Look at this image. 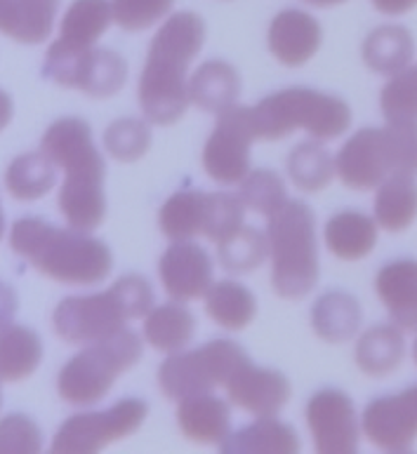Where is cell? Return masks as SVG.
Here are the masks:
<instances>
[{
	"label": "cell",
	"instance_id": "1",
	"mask_svg": "<svg viewBox=\"0 0 417 454\" xmlns=\"http://www.w3.org/2000/svg\"><path fill=\"white\" fill-rule=\"evenodd\" d=\"M206 43V21L177 12L158 28L139 78V106L153 125H172L189 109V67Z\"/></svg>",
	"mask_w": 417,
	"mask_h": 454
},
{
	"label": "cell",
	"instance_id": "2",
	"mask_svg": "<svg viewBox=\"0 0 417 454\" xmlns=\"http://www.w3.org/2000/svg\"><path fill=\"white\" fill-rule=\"evenodd\" d=\"M41 151L64 170L57 205L71 229H99L106 217V165L92 142V128L83 118H59L45 129Z\"/></svg>",
	"mask_w": 417,
	"mask_h": 454
},
{
	"label": "cell",
	"instance_id": "3",
	"mask_svg": "<svg viewBox=\"0 0 417 454\" xmlns=\"http://www.w3.org/2000/svg\"><path fill=\"white\" fill-rule=\"evenodd\" d=\"M17 257L64 285H99L114 269L109 245L85 231L57 229L41 217H21L10 231Z\"/></svg>",
	"mask_w": 417,
	"mask_h": 454
},
{
	"label": "cell",
	"instance_id": "4",
	"mask_svg": "<svg viewBox=\"0 0 417 454\" xmlns=\"http://www.w3.org/2000/svg\"><path fill=\"white\" fill-rule=\"evenodd\" d=\"M153 301L156 294L149 280L128 273L109 290L62 299L52 313V325L67 344H95L125 330L128 320L146 318Z\"/></svg>",
	"mask_w": 417,
	"mask_h": 454
},
{
	"label": "cell",
	"instance_id": "5",
	"mask_svg": "<svg viewBox=\"0 0 417 454\" xmlns=\"http://www.w3.org/2000/svg\"><path fill=\"white\" fill-rule=\"evenodd\" d=\"M255 139L279 142L304 129L316 142H333L351 125V109L342 97L311 88H286L250 106Z\"/></svg>",
	"mask_w": 417,
	"mask_h": 454
},
{
	"label": "cell",
	"instance_id": "6",
	"mask_svg": "<svg viewBox=\"0 0 417 454\" xmlns=\"http://www.w3.org/2000/svg\"><path fill=\"white\" fill-rule=\"evenodd\" d=\"M271 287L280 299H304L319 285L316 215L304 200H287L267 226Z\"/></svg>",
	"mask_w": 417,
	"mask_h": 454
},
{
	"label": "cell",
	"instance_id": "7",
	"mask_svg": "<svg viewBox=\"0 0 417 454\" xmlns=\"http://www.w3.org/2000/svg\"><path fill=\"white\" fill-rule=\"evenodd\" d=\"M335 172L354 191L377 189L394 172L417 176V128L358 129L335 156Z\"/></svg>",
	"mask_w": 417,
	"mask_h": 454
},
{
	"label": "cell",
	"instance_id": "8",
	"mask_svg": "<svg viewBox=\"0 0 417 454\" xmlns=\"http://www.w3.org/2000/svg\"><path fill=\"white\" fill-rule=\"evenodd\" d=\"M142 353V337L125 327L109 340L88 344L75 353L57 377V391L69 405L99 403L121 374L138 365Z\"/></svg>",
	"mask_w": 417,
	"mask_h": 454
},
{
	"label": "cell",
	"instance_id": "9",
	"mask_svg": "<svg viewBox=\"0 0 417 454\" xmlns=\"http://www.w3.org/2000/svg\"><path fill=\"white\" fill-rule=\"evenodd\" d=\"M246 360L250 356L236 341L212 340L193 351L170 353L158 370V384L170 400L210 394L219 384L224 387Z\"/></svg>",
	"mask_w": 417,
	"mask_h": 454
},
{
	"label": "cell",
	"instance_id": "10",
	"mask_svg": "<svg viewBox=\"0 0 417 454\" xmlns=\"http://www.w3.org/2000/svg\"><path fill=\"white\" fill-rule=\"evenodd\" d=\"M41 74L62 88L81 90L92 99H109L128 81V61L109 48L69 50L52 43Z\"/></svg>",
	"mask_w": 417,
	"mask_h": 454
},
{
	"label": "cell",
	"instance_id": "11",
	"mask_svg": "<svg viewBox=\"0 0 417 454\" xmlns=\"http://www.w3.org/2000/svg\"><path fill=\"white\" fill-rule=\"evenodd\" d=\"M142 398H123L102 412H81L64 421L48 454H99L106 445L135 434L146 419Z\"/></svg>",
	"mask_w": 417,
	"mask_h": 454
},
{
	"label": "cell",
	"instance_id": "12",
	"mask_svg": "<svg viewBox=\"0 0 417 454\" xmlns=\"http://www.w3.org/2000/svg\"><path fill=\"white\" fill-rule=\"evenodd\" d=\"M255 132L250 106H233L217 118L203 149V168L212 182L222 186L240 184L250 175V146Z\"/></svg>",
	"mask_w": 417,
	"mask_h": 454
},
{
	"label": "cell",
	"instance_id": "13",
	"mask_svg": "<svg viewBox=\"0 0 417 454\" xmlns=\"http://www.w3.org/2000/svg\"><path fill=\"white\" fill-rule=\"evenodd\" d=\"M307 424L316 454H356L361 427L356 407L340 388H321L307 403Z\"/></svg>",
	"mask_w": 417,
	"mask_h": 454
},
{
	"label": "cell",
	"instance_id": "14",
	"mask_svg": "<svg viewBox=\"0 0 417 454\" xmlns=\"http://www.w3.org/2000/svg\"><path fill=\"white\" fill-rule=\"evenodd\" d=\"M361 427L375 448L389 454L408 452L417 441V384L401 394L370 400Z\"/></svg>",
	"mask_w": 417,
	"mask_h": 454
},
{
	"label": "cell",
	"instance_id": "15",
	"mask_svg": "<svg viewBox=\"0 0 417 454\" xmlns=\"http://www.w3.org/2000/svg\"><path fill=\"white\" fill-rule=\"evenodd\" d=\"M226 395L233 405L262 417H276L290 400V381L283 372L271 367H257L253 360H246L224 384Z\"/></svg>",
	"mask_w": 417,
	"mask_h": 454
},
{
	"label": "cell",
	"instance_id": "16",
	"mask_svg": "<svg viewBox=\"0 0 417 454\" xmlns=\"http://www.w3.org/2000/svg\"><path fill=\"white\" fill-rule=\"evenodd\" d=\"M158 273L168 297L192 301L206 297L212 287V257L193 240H172L158 262Z\"/></svg>",
	"mask_w": 417,
	"mask_h": 454
},
{
	"label": "cell",
	"instance_id": "17",
	"mask_svg": "<svg viewBox=\"0 0 417 454\" xmlns=\"http://www.w3.org/2000/svg\"><path fill=\"white\" fill-rule=\"evenodd\" d=\"M321 41V24L304 10H283L269 24V52L283 67H304L319 52Z\"/></svg>",
	"mask_w": 417,
	"mask_h": 454
},
{
	"label": "cell",
	"instance_id": "18",
	"mask_svg": "<svg viewBox=\"0 0 417 454\" xmlns=\"http://www.w3.org/2000/svg\"><path fill=\"white\" fill-rule=\"evenodd\" d=\"M375 292L398 330L417 333V259H397L375 276Z\"/></svg>",
	"mask_w": 417,
	"mask_h": 454
},
{
	"label": "cell",
	"instance_id": "19",
	"mask_svg": "<svg viewBox=\"0 0 417 454\" xmlns=\"http://www.w3.org/2000/svg\"><path fill=\"white\" fill-rule=\"evenodd\" d=\"M240 97L239 71L222 59H208L193 71L189 81V99L206 114L222 115L233 109Z\"/></svg>",
	"mask_w": 417,
	"mask_h": 454
},
{
	"label": "cell",
	"instance_id": "20",
	"mask_svg": "<svg viewBox=\"0 0 417 454\" xmlns=\"http://www.w3.org/2000/svg\"><path fill=\"white\" fill-rule=\"evenodd\" d=\"M177 421L182 434L201 445L222 442L232 434L229 405H226V400L212 394L189 395V398L179 400Z\"/></svg>",
	"mask_w": 417,
	"mask_h": 454
},
{
	"label": "cell",
	"instance_id": "21",
	"mask_svg": "<svg viewBox=\"0 0 417 454\" xmlns=\"http://www.w3.org/2000/svg\"><path fill=\"white\" fill-rule=\"evenodd\" d=\"M219 454H300V435L276 417H262L226 435Z\"/></svg>",
	"mask_w": 417,
	"mask_h": 454
},
{
	"label": "cell",
	"instance_id": "22",
	"mask_svg": "<svg viewBox=\"0 0 417 454\" xmlns=\"http://www.w3.org/2000/svg\"><path fill=\"white\" fill-rule=\"evenodd\" d=\"M363 311L358 299L344 290H330L311 306V327L319 340L328 344H344L354 340L361 327Z\"/></svg>",
	"mask_w": 417,
	"mask_h": 454
},
{
	"label": "cell",
	"instance_id": "23",
	"mask_svg": "<svg viewBox=\"0 0 417 454\" xmlns=\"http://www.w3.org/2000/svg\"><path fill=\"white\" fill-rule=\"evenodd\" d=\"M326 247L342 262L368 257L377 245V222L358 210H342L326 222Z\"/></svg>",
	"mask_w": 417,
	"mask_h": 454
},
{
	"label": "cell",
	"instance_id": "24",
	"mask_svg": "<svg viewBox=\"0 0 417 454\" xmlns=\"http://www.w3.org/2000/svg\"><path fill=\"white\" fill-rule=\"evenodd\" d=\"M210 217V193L201 189L175 191L158 215V224L170 240H193L203 236Z\"/></svg>",
	"mask_w": 417,
	"mask_h": 454
},
{
	"label": "cell",
	"instance_id": "25",
	"mask_svg": "<svg viewBox=\"0 0 417 454\" xmlns=\"http://www.w3.org/2000/svg\"><path fill=\"white\" fill-rule=\"evenodd\" d=\"M417 219V176L394 172L377 186L375 222L389 233H404Z\"/></svg>",
	"mask_w": 417,
	"mask_h": 454
},
{
	"label": "cell",
	"instance_id": "26",
	"mask_svg": "<svg viewBox=\"0 0 417 454\" xmlns=\"http://www.w3.org/2000/svg\"><path fill=\"white\" fill-rule=\"evenodd\" d=\"M363 61L370 71L382 75H397L413 61L415 43L411 31L397 24H387L370 31L361 48Z\"/></svg>",
	"mask_w": 417,
	"mask_h": 454
},
{
	"label": "cell",
	"instance_id": "27",
	"mask_svg": "<svg viewBox=\"0 0 417 454\" xmlns=\"http://www.w3.org/2000/svg\"><path fill=\"white\" fill-rule=\"evenodd\" d=\"M114 20V7L109 0H74L59 27L57 45L69 50L95 48Z\"/></svg>",
	"mask_w": 417,
	"mask_h": 454
},
{
	"label": "cell",
	"instance_id": "28",
	"mask_svg": "<svg viewBox=\"0 0 417 454\" xmlns=\"http://www.w3.org/2000/svg\"><path fill=\"white\" fill-rule=\"evenodd\" d=\"M196 337V316L179 301L153 306L144 318V340L156 351L177 353Z\"/></svg>",
	"mask_w": 417,
	"mask_h": 454
},
{
	"label": "cell",
	"instance_id": "29",
	"mask_svg": "<svg viewBox=\"0 0 417 454\" xmlns=\"http://www.w3.org/2000/svg\"><path fill=\"white\" fill-rule=\"evenodd\" d=\"M43 341L27 325L0 327V381H24L38 370Z\"/></svg>",
	"mask_w": 417,
	"mask_h": 454
},
{
	"label": "cell",
	"instance_id": "30",
	"mask_svg": "<svg viewBox=\"0 0 417 454\" xmlns=\"http://www.w3.org/2000/svg\"><path fill=\"white\" fill-rule=\"evenodd\" d=\"M405 341L397 325H375L356 344V365L368 377H387L404 363Z\"/></svg>",
	"mask_w": 417,
	"mask_h": 454
},
{
	"label": "cell",
	"instance_id": "31",
	"mask_svg": "<svg viewBox=\"0 0 417 454\" xmlns=\"http://www.w3.org/2000/svg\"><path fill=\"white\" fill-rule=\"evenodd\" d=\"M206 313L224 330H246L257 316V299L239 280L212 283L206 294Z\"/></svg>",
	"mask_w": 417,
	"mask_h": 454
},
{
	"label": "cell",
	"instance_id": "32",
	"mask_svg": "<svg viewBox=\"0 0 417 454\" xmlns=\"http://www.w3.org/2000/svg\"><path fill=\"white\" fill-rule=\"evenodd\" d=\"M57 165L43 151L17 156L7 165L5 189L17 200H38L48 196L57 184Z\"/></svg>",
	"mask_w": 417,
	"mask_h": 454
},
{
	"label": "cell",
	"instance_id": "33",
	"mask_svg": "<svg viewBox=\"0 0 417 454\" xmlns=\"http://www.w3.org/2000/svg\"><path fill=\"white\" fill-rule=\"evenodd\" d=\"M286 170L290 182L304 193H319L333 182L335 158L319 142H302L287 153Z\"/></svg>",
	"mask_w": 417,
	"mask_h": 454
},
{
	"label": "cell",
	"instance_id": "34",
	"mask_svg": "<svg viewBox=\"0 0 417 454\" xmlns=\"http://www.w3.org/2000/svg\"><path fill=\"white\" fill-rule=\"evenodd\" d=\"M219 264L229 273H253L269 257V238L264 231L243 224L236 233L217 245Z\"/></svg>",
	"mask_w": 417,
	"mask_h": 454
},
{
	"label": "cell",
	"instance_id": "35",
	"mask_svg": "<svg viewBox=\"0 0 417 454\" xmlns=\"http://www.w3.org/2000/svg\"><path fill=\"white\" fill-rule=\"evenodd\" d=\"M59 0H12L10 38L24 45H38L52 34Z\"/></svg>",
	"mask_w": 417,
	"mask_h": 454
},
{
	"label": "cell",
	"instance_id": "36",
	"mask_svg": "<svg viewBox=\"0 0 417 454\" xmlns=\"http://www.w3.org/2000/svg\"><path fill=\"white\" fill-rule=\"evenodd\" d=\"M380 109L387 125L417 128V67L391 75L380 95Z\"/></svg>",
	"mask_w": 417,
	"mask_h": 454
},
{
	"label": "cell",
	"instance_id": "37",
	"mask_svg": "<svg viewBox=\"0 0 417 454\" xmlns=\"http://www.w3.org/2000/svg\"><path fill=\"white\" fill-rule=\"evenodd\" d=\"M239 198L248 210L257 212L262 217H274L276 212L287 203L286 182L274 170H250V175L240 182Z\"/></svg>",
	"mask_w": 417,
	"mask_h": 454
},
{
	"label": "cell",
	"instance_id": "38",
	"mask_svg": "<svg viewBox=\"0 0 417 454\" xmlns=\"http://www.w3.org/2000/svg\"><path fill=\"white\" fill-rule=\"evenodd\" d=\"M104 146L121 163H135L151 149L149 122L139 118L114 121L104 132Z\"/></svg>",
	"mask_w": 417,
	"mask_h": 454
},
{
	"label": "cell",
	"instance_id": "39",
	"mask_svg": "<svg viewBox=\"0 0 417 454\" xmlns=\"http://www.w3.org/2000/svg\"><path fill=\"white\" fill-rule=\"evenodd\" d=\"M43 431L28 414L12 412L0 419V454H41Z\"/></svg>",
	"mask_w": 417,
	"mask_h": 454
},
{
	"label": "cell",
	"instance_id": "40",
	"mask_svg": "<svg viewBox=\"0 0 417 454\" xmlns=\"http://www.w3.org/2000/svg\"><path fill=\"white\" fill-rule=\"evenodd\" d=\"M175 0H111L114 20L125 31H144L170 12Z\"/></svg>",
	"mask_w": 417,
	"mask_h": 454
},
{
	"label": "cell",
	"instance_id": "41",
	"mask_svg": "<svg viewBox=\"0 0 417 454\" xmlns=\"http://www.w3.org/2000/svg\"><path fill=\"white\" fill-rule=\"evenodd\" d=\"M14 313H17V292L12 290V285L0 280V327L10 325Z\"/></svg>",
	"mask_w": 417,
	"mask_h": 454
},
{
	"label": "cell",
	"instance_id": "42",
	"mask_svg": "<svg viewBox=\"0 0 417 454\" xmlns=\"http://www.w3.org/2000/svg\"><path fill=\"white\" fill-rule=\"evenodd\" d=\"M373 5L382 14H405L417 5V0H373Z\"/></svg>",
	"mask_w": 417,
	"mask_h": 454
},
{
	"label": "cell",
	"instance_id": "43",
	"mask_svg": "<svg viewBox=\"0 0 417 454\" xmlns=\"http://www.w3.org/2000/svg\"><path fill=\"white\" fill-rule=\"evenodd\" d=\"M12 114H14V104H12V97L7 95L5 90H0V132L10 125L12 121Z\"/></svg>",
	"mask_w": 417,
	"mask_h": 454
},
{
	"label": "cell",
	"instance_id": "44",
	"mask_svg": "<svg viewBox=\"0 0 417 454\" xmlns=\"http://www.w3.org/2000/svg\"><path fill=\"white\" fill-rule=\"evenodd\" d=\"M12 24V0H0V34H10Z\"/></svg>",
	"mask_w": 417,
	"mask_h": 454
},
{
	"label": "cell",
	"instance_id": "45",
	"mask_svg": "<svg viewBox=\"0 0 417 454\" xmlns=\"http://www.w3.org/2000/svg\"><path fill=\"white\" fill-rule=\"evenodd\" d=\"M309 5H316V7H333V5H340L344 0H304Z\"/></svg>",
	"mask_w": 417,
	"mask_h": 454
},
{
	"label": "cell",
	"instance_id": "46",
	"mask_svg": "<svg viewBox=\"0 0 417 454\" xmlns=\"http://www.w3.org/2000/svg\"><path fill=\"white\" fill-rule=\"evenodd\" d=\"M3 233H5V215H3V205H0V240H3Z\"/></svg>",
	"mask_w": 417,
	"mask_h": 454
},
{
	"label": "cell",
	"instance_id": "47",
	"mask_svg": "<svg viewBox=\"0 0 417 454\" xmlns=\"http://www.w3.org/2000/svg\"><path fill=\"white\" fill-rule=\"evenodd\" d=\"M413 358H415V365H417V340L415 344H413Z\"/></svg>",
	"mask_w": 417,
	"mask_h": 454
},
{
	"label": "cell",
	"instance_id": "48",
	"mask_svg": "<svg viewBox=\"0 0 417 454\" xmlns=\"http://www.w3.org/2000/svg\"><path fill=\"white\" fill-rule=\"evenodd\" d=\"M0 405H3V394H0Z\"/></svg>",
	"mask_w": 417,
	"mask_h": 454
},
{
	"label": "cell",
	"instance_id": "49",
	"mask_svg": "<svg viewBox=\"0 0 417 454\" xmlns=\"http://www.w3.org/2000/svg\"><path fill=\"white\" fill-rule=\"evenodd\" d=\"M397 454H413V452H397Z\"/></svg>",
	"mask_w": 417,
	"mask_h": 454
}]
</instances>
